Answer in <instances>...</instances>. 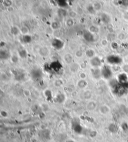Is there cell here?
I'll use <instances>...</instances> for the list:
<instances>
[{"label": "cell", "mask_w": 128, "mask_h": 142, "mask_svg": "<svg viewBox=\"0 0 128 142\" xmlns=\"http://www.w3.org/2000/svg\"><path fill=\"white\" fill-rule=\"evenodd\" d=\"M42 76L41 71L39 69H35L32 71V76L34 79H38Z\"/></svg>", "instance_id": "52a82bcc"}, {"label": "cell", "mask_w": 128, "mask_h": 142, "mask_svg": "<svg viewBox=\"0 0 128 142\" xmlns=\"http://www.w3.org/2000/svg\"><path fill=\"white\" fill-rule=\"evenodd\" d=\"M88 85L87 81L85 79H80L78 82V86L80 88L83 89L86 88Z\"/></svg>", "instance_id": "8fae6325"}, {"label": "cell", "mask_w": 128, "mask_h": 142, "mask_svg": "<svg viewBox=\"0 0 128 142\" xmlns=\"http://www.w3.org/2000/svg\"><path fill=\"white\" fill-rule=\"evenodd\" d=\"M79 76L81 79H85L86 78V74L84 72H82L80 74Z\"/></svg>", "instance_id": "4316f807"}, {"label": "cell", "mask_w": 128, "mask_h": 142, "mask_svg": "<svg viewBox=\"0 0 128 142\" xmlns=\"http://www.w3.org/2000/svg\"><path fill=\"white\" fill-rule=\"evenodd\" d=\"M39 53L42 56H47L49 54V50L46 47H43L40 49Z\"/></svg>", "instance_id": "9c48e42d"}, {"label": "cell", "mask_w": 128, "mask_h": 142, "mask_svg": "<svg viewBox=\"0 0 128 142\" xmlns=\"http://www.w3.org/2000/svg\"><path fill=\"white\" fill-rule=\"evenodd\" d=\"M74 24V21H73V19L72 18H70L66 21V25L68 26H71Z\"/></svg>", "instance_id": "603a6c76"}, {"label": "cell", "mask_w": 128, "mask_h": 142, "mask_svg": "<svg viewBox=\"0 0 128 142\" xmlns=\"http://www.w3.org/2000/svg\"><path fill=\"white\" fill-rule=\"evenodd\" d=\"M75 54L76 56L78 57V58H81L83 55V53L81 50H78L77 51H76Z\"/></svg>", "instance_id": "d4e9b609"}, {"label": "cell", "mask_w": 128, "mask_h": 142, "mask_svg": "<svg viewBox=\"0 0 128 142\" xmlns=\"http://www.w3.org/2000/svg\"><path fill=\"white\" fill-rule=\"evenodd\" d=\"M73 129L77 134H81L83 131V128L80 123L76 122L73 124Z\"/></svg>", "instance_id": "8992f818"}, {"label": "cell", "mask_w": 128, "mask_h": 142, "mask_svg": "<svg viewBox=\"0 0 128 142\" xmlns=\"http://www.w3.org/2000/svg\"><path fill=\"white\" fill-rule=\"evenodd\" d=\"M85 54L87 56V58H92L95 56V51L93 50L89 49V50H86V51L85 52Z\"/></svg>", "instance_id": "7c38bea8"}, {"label": "cell", "mask_w": 128, "mask_h": 142, "mask_svg": "<svg viewBox=\"0 0 128 142\" xmlns=\"http://www.w3.org/2000/svg\"><path fill=\"white\" fill-rule=\"evenodd\" d=\"M64 60H65V62L67 64H71V63H72V62L73 61V58L71 54L67 53L64 55Z\"/></svg>", "instance_id": "30bf717a"}, {"label": "cell", "mask_w": 128, "mask_h": 142, "mask_svg": "<svg viewBox=\"0 0 128 142\" xmlns=\"http://www.w3.org/2000/svg\"><path fill=\"white\" fill-rule=\"evenodd\" d=\"M20 32L24 35L28 34L29 33L28 28L26 26H23L20 29Z\"/></svg>", "instance_id": "d6986e66"}, {"label": "cell", "mask_w": 128, "mask_h": 142, "mask_svg": "<svg viewBox=\"0 0 128 142\" xmlns=\"http://www.w3.org/2000/svg\"><path fill=\"white\" fill-rule=\"evenodd\" d=\"M84 39L88 42H92L94 40V37L92 33L89 31H85L83 33Z\"/></svg>", "instance_id": "5b68a950"}, {"label": "cell", "mask_w": 128, "mask_h": 142, "mask_svg": "<svg viewBox=\"0 0 128 142\" xmlns=\"http://www.w3.org/2000/svg\"><path fill=\"white\" fill-rule=\"evenodd\" d=\"M89 31L93 34L95 33H97L99 32V28L96 26L92 25L89 27Z\"/></svg>", "instance_id": "ac0fdd59"}, {"label": "cell", "mask_w": 128, "mask_h": 142, "mask_svg": "<svg viewBox=\"0 0 128 142\" xmlns=\"http://www.w3.org/2000/svg\"><path fill=\"white\" fill-rule=\"evenodd\" d=\"M90 64L94 68H98L101 65V61L98 57L94 56L91 59Z\"/></svg>", "instance_id": "3957f363"}, {"label": "cell", "mask_w": 128, "mask_h": 142, "mask_svg": "<svg viewBox=\"0 0 128 142\" xmlns=\"http://www.w3.org/2000/svg\"><path fill=\"white\" fill-rule=\"evenodd\" d=\"M110 111V108L107 105H104L100 108V112L104 115H106Z\"/></svg>", "instance_id": "ba28073f"}, {"label": "cell", "mask_w": 128, "mask_h": 142, "mask_svg": "<svg viewBox=\"0 0 128 142\" xmlns=\"http://www.w3.org/2000/svg\"><path fill=\"white\" fill-rule=\"evenodd\" d=\"M84 97L86 99H90L92 97V93L89 90H87L84 93Z\"/></svg>", "instance_id": "ffe728a7"}, {"label": "cell", "mask_w": 128, "mask_h": 142, "mask_svg": "<svg viewBox=\"0 0 128 142\" xmlns=\"http://www.w3.org/2000/svg\"><path fill=\"white\" fill-rule=\"evenodd\" d=\"M50 67L51 69L54 72H58L61 70V69L62 67V65L61 63L58 61H54L51 63Z\"/></svg>", "instance_id": "7a4b0ae2"}, {"label": "cell", "mask_w": 128, "mask_h": 142, "mask_svg": "<svg viewBox=\"0 0 128 142\" xmlns=\"http://www.w3.org/2000/svg\"><path fill=\"white\" fill-rule=\"evenodd\" d=\"M96 106V104L94 101H91L88 103L87 105V108L89 110H93Z\"/></svg>", "instance_id": "9a60e30c"}, {"label": "cell", "mask_w": 128, "mask_h": 142, "mask_svg": "<svg viewBox=\"0 0 128 142\" xmlns=\"http://www.w3.org/2000/svg\"><path fill=\"white\" fill-rule=\"evenodd\" d=\"M52 45L54 49L57 50H61L63 48L64 45V43L60 39H55L53 40L52 42Z\"/></svg>", "instance_id": "6da1fadb"}, {"label": "cell", "mask_w": 128, "mask_h": 142, "mask_svg": "<svg viewBox=\"0 0 128 142\" xmlns=\"http://www.w3.org/2000/svg\"><path fill=\"white\" fill-rule=\"evenodd\" d=\"M65 99V97L64 96V95L63 94H59L57 95V96L56 97V101L58 103H62Z\"/></svg>", "instance_id": "5bb4252c"}, {"label": "cell", "mask_w": 128, "mask_h": 142, "mask_svg": "<svg viewBox=\"0 0 128 142\" xmlns=\"http://www.w3.org/2000/svg\"><path fill=\"white\" fill-rule=\"evenodd\" d=\"M66 142H75L73 140H68Z\"/></svg>", "instance_id": "f1b7e54d"}, {"label": "cell", "mask_w": 128, "mask_h": 142, "mask_svg": "<svg viewBox=\"0 0 128 142\" xmlns=\"http://www.w3.org/2000/svg\"><path fill=\"white\" fill-rule=\"evenodd\" d=\"M63 82L61 81H60V80H57V81H56V82H55V85L56 86H61V85H62V84H63L62 83Z\"/></svg>", "instance_id": "83f0119b"}, {"label": "cell", "mask_w": 128, "mask_h": 142, "mask_svg": "<svg viewBox=\"0 0 128 142\" xmlns=\"http://www.w3.org/2000/svg\"><path fill=\"white\" fill-rule=\"evenodd\" d=\"M51 26H52V28H53V29L54 30H57L58 29V28H59V25L58 24V23L56 22H54L52 23V25H51Z\"/></svg>", "instance_id": "7402d4cb"}, {"label": "cell", "mask_w": 128, "mask_h": 142, "mask_svg": "<svg viewBox=\"0 0 128 142\" xmlns=\"http://www.w3.org/2000/svg\"><path fill=\"white\" fill-rule=\"evenodd\" d=\"M69 16L71 18H75L77 16V13L74 11H71L69 13Z\"/></svg>", "instance_id": "484cf974"}, {"label": "cell", "mask_w": 128, "mask_h": 142, "mask_svg": "<svg viewBox=\"0 0 128 142\" xmlns=\"http://www.w3.org/2000/svg\"><path fill=\"white\" fill-rule=\"evenodd\" d=\"M19 55L22 58H27V52L26 50H21L19 51Z\"/></svg>", "instance_id": "e0dca14e"}, {"label": "cell", "mask_w": 128, "mask_h": 142, "mask_svg": "<svg viewBox=\"0 0 128 142\" xmlns=\"http://www.w3.org/2000/svg\"><path fill=\"white\" fill-rule=\"evenodd\" d=\"M11 60L13 63H17L19 60V58L16 55H13L11 58Z\"/></svg>", "instance_id": "cb8c5ba5"}, {"label": "cell", "mask_w": 128, "mask_h": 142, "mask_svg": "<svg viewBox=\"0 0 128 142\" xmlns=\"http://www.w3.org/2000/svg\"><path fill=\"white\" fill-rule=\"evenodd\" d=\"M23 41L24 43H28L31 41V37L28 34L24 35L23 37Z\"/></svg>", "instance_id": "2e32d148"}, {"label": "cell", "mask_w": 128, "mask_h": 142, "mask_svg": "<svg viewBox=\"0 0 128 142\" xmlns=\"http://www.w3.org/2000/svg\"><path fill=\"white\" fill-rule=\"evenodd\" d=\"M9 54L7 51L5 50H1L0 52V58L2 59H7L9 58Z\"/></svg>", "instance_id": "4fadbf2b"}, {"label": "cell", "mask_w": 128, "mask_h": 142, "mask_svg": "<svg viewBox=\"0 0 128 142\" xmlns=\"http://www.w3.org/2000/svg\"><path fill=\"white\" fill-rule=\"evenodd\" d=\"M12 33L14 34V35H17L18 33H19V32H20V30H19L18 28L16 27V26H13L12 28Z\"/></svg>", "instance_id": "44dd1931"}, {"label": "cell", "mask_w": 128, "mask_h": 142, "mask_svg": "<svg viewBox=\"0 0 128 142\" xmlns=\"http://www.w3.org/2000/svg\"><path fill=\"white\" fill-rule=\"evenodd\" d=\"M91 74L92 76L96 79H99L102 75V71L98 68H93L91 69Z\"/></svg>", "instance_id": "277c9868"}]
</instances>
